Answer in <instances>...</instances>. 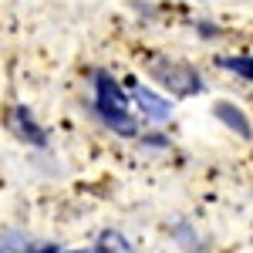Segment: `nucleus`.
Segmentation results:
<instances>
[{"label": "nucleus", "instance_id": "1", "mask_svg": "<svg viewBox=\"0 0 253 253\" xmlns=\"http://www.w3.org/2000/svg\"><path fill=\"white\" fill-rule=\"evenodd\" d=\"M95 112L112 132H118V135H125V138L138 135V125H135V118H132V112H128L125 88L112 75H105V71L95 75Z\"/></svg>", "mask_w": 253, "mask_h": 253}, {"label": "nucleus", "instance_id": "2", "mask_svg": "<svg viewBox=\"0 0 253 253\" xmlns=\"http://www.w3.org/2000/svg\"><path fill=\"white\" fill-rule=\"evenodd\" d=\"M149 71H152V78H156L162 88H169V91L179 95V98H189V95H199V91H203L199 71L189 68V64H182V61L156 58L152 64H149Z\"/></svg>", "mask_w": 253, "mask_h": 253}, {"label": "nucleus", "instance_id": "3", "mask_svg": "<svg viewBox=\"0 0 253 253\" xmlns=\"http://www.w3.org/2000/svg\"><path fill=\"white\" fill-rule=\"evenodd\" d=\"M132 101L138 105V112L149 118V122H169V118H172V105H169L162 95H156L149 84L132 81Z\"/></svg>", "mask_w": 253, "mask_h": 253}, {"label": "nucleus", "instance_id": "4", "mask_svg": "<svg viewBox=\"0 0 253 253\" xmlns=\"http://www.w3.org/2000/svg\"><path fill=\"white\" fill-rule=\"evenodd\" d=\"M213 115L230 128V132H236L240 138H253V125L250 118L243 115V108L240 105H233V101H216L213 105Z\"/></svg>", "mask_w": 253, "mask_h": 253}, {"label": "nucleus", "instance_id": "5", "mask_svg": "<svg viewBox=\"0 0 253 253\" xmlns=\"http://www.w3.org/2000/svg\"><path fill=\"white\" fill-rule=\"evenodd\" d=\"M10 128H14L24 142H31V145H44V142H47V135L41 132V125L34 122V115H31L27 105H17V108H14V115H10Z\"/></svg>", "mask_w": 253, "mask_h": 253}, {"label": "nucleus", "instance_id": "6", "mask_svg": "<svg viewBox=\"0 0 253 253\" xmlns=\"http://www.w3.org/2000/svg\"><path fill=\"white\" fill-rule=\"evenodd\" d=\"M75 253H132V243L122 233L108 230V233H101V240H98L91 250H75Z\"/></svg>", "mask_w": 253, "mask_h": 253}, {"label": "nucleus", "instance_id": "7", "mask_svg": "<svg viewBox=\"0 0 253 253\" xmlns=\"http://www.w3.org/2000/svg\"><path fill=\"white\" fill-rule=\"evenodd\" d=\"M216 68H223V71H233L240 78H247L253 84V58L250 54H236V58H216Z\"/></svg>", "mask_w": 253, "mask_h": 253}, {"label": "nucleus", "instance_id": "8", "mask_svg": "<svg viewBox=\"0 0 253 253\" xmlns=\"http://www.w3.org/2000/svg\"><path fill=\"white\" fill-rule=\"evenodd\" d=\"M0 253H34V250L20 230H3L0 233Z\"/></svg>", "mask_w": 253, "mask_h": 253}, {"label": "nucleus", "instance_id": "9", "mask_svg": "<svg viewBox=\"0 0 253 253\" xmlns=\"http://www.w3.org/2000/svg\"><path fill=\"white\" fill-rule=\"evenodd\" d=\"M34 253H61V250H58V247H54V243H44V247H38V250H34Z\"/></svg>", "mask_w": 253, "mask_h": 253}]
</instances>
